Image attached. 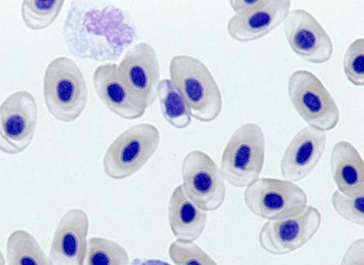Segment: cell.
I'll return each instance as SVG.
<instances>
[{
  "label": "cell",
  "instance_id": "ba28073f",
  "mask_svg": "<svg viewBox=\"0 0 364 265\" xmlns=\"http://www.w3.org/2000/svg\"><path fill=\"white\" fill-rule=\"evenodd\" d=\"M183 188L188 197L205 212H214L223 205L226 186L221 171L206 153L193 151L181 166Z\"/></svg>",
  "mask_w": 364,
  "mask_h": 265
},
{
  "label": "cell",
  "instance_id": "5bb4252c",
  "mask_svg": "<svg viewBox=\"0 0 364 265\" xmlns=\"http://www.w3.org/2000/svg\"><path fill=\"white\" fill-rule=\"evenodd\" d=\"M326 145L324 131L310 126L301 129L283 156L281 170L284 178L292 183L305 179L320 161Z\"/></svg>",
  "mask_w": 364,
  "mask_h": 265
},
{
  "label": "cell",
  "instance_id": "8fae6325",
  "mask_svg": "<svg viewBox=\"0 0 364 265\" xmlns=\"http://www.w3.org/2000/svg\"><path fill=\"white\" fill-rule=\"evenodd\" d=\"M286 38L294 52L308 63L324 64L331 60L332 41L317 19L304 9L289 11L284 21Z\"/></svg>",
  "mask_w": 364,
  "mask_h": 265
},
{
  "label": "cell",
  "instance_id": "7a4b0ae2",
  "mask_svg": "<svg viewBox=\"0 0 364 265\" xmlns=\"http://www.w3.org/2000/svg\"><path fill=\"white\" fill-rule=\"evenodd\" d=\"M169 74L191 117L204 123L218 119L223 109L222 94L203 63L191 55H175L170 63Z\"/></svg>",
  "mask_w": 364,
  "mask_h": 265
},
{
  "label": "cell",
  "instance_id": "9c48e42d",
  "mask_svg": "<svg viewBox=\"0 0 364 265\" xmlns=\"http://www.w3.org/2000/svg\"><path fill=\"white\" fill-rule=\"evenodd\" d=\"M38 121V104L26 91L9 96L0 105V151L18 155L31 144Z\"/></svg>",
  "mask_w": 364,
  "mask_h": 265
},
{
  "label": "cell",
  "instance_id": "ac0fdd59",
  "mask_svg": "<svg viewBox=\"0 0 364 265\" xmlns=\"http://www.w3.org/2000/svg\"><path fill=\"white\" fill-rule=\"evenodd\" d=\"M168 220L177 241L193 242L204 232L207 212L198 207L188 197L183 186L179 185L169 201Z\"/></svg>",
  "mask_w": 364,
  "mask_h": 265
},
{
  "label": "cell",
  "instance_id": "9a60e30c",
  "mask_svg": "<svg viewBox=\"0 0 364 265\" xmlns=\"http://www.w3.org/2000/svg\"><path fill=\"white\" fill-rule=\"evenodd\" d=\"M88 230V217L83 210L68 212L54 234L49 257L51 265H81Z\"/></svg>",
  "mask_w": 364,
  "mask_h": 265
},
{
  "label": "cell",
  "instance_id": "f1b7e54d",
  "mask_svg": "<svg viewBox=\"0 0 364 265\" xmlns=\"http://www.w3.org/2000/svg\"><path fill=\"white\" fill-rule=\"evenodd\" d=\"M0 265H6V259L1 251H0Z\"/></svg>",
  "mask_w": 364,
  "mask_h": 265
},
{
  "label": "cell",
  "instance_id": "4fadbf2b",
  "mask_svg": "<svg viewBox=\"0 0 364 265\" xmlns=\"http://www.w3.org/2000/svg\"><path fill=\"white\" fill-rule=\"evenodd\" d=\"M93 82L100 99L114 114L126 120H136L145 114L146 104L121 79L117 65L106 63L97 67Z\"/></svg>",
  "mask_w": 364,
  "mask_h": 265
},
{
  "label": "cell",
  "instance_id": "277c9868",
  "mask_svg": "<svg viewBox=\"0 0 364 265\" xmlns=\"http://www.w3.org/2000/svg\"><path fill=\"white\" fill-rule=\"evenodd\" d=\"M265 158V137L255 124L241 126L231 136L223 152L221 173L235 188H246L259 179Z\"/></svg>",
  "mask_w": 364,
  "mask_h": 265
},
{
  "label": "cell",
  "instance_id": "6da1fadb",
  "mask_svg": "<svg viewBox=\"0 0 364 265\" xmlns=\"http://www.w3.org/2000/svg\"><path fill=\"white\" fill-rule=\"evenodd\" d=\"M63 35L73 55L105 63L123 55L136 40L137 29L124 9L102 2L73 1Z\"/></svg>",
  "mask_w": 364,
  "mask_h": 265
},
{
  "label": "cell",
  "instance_id": "8992f818",
  "mask_svg": "<svg viewBox=\"0 0 364 265\" xmlns=\"http://www.w3.org/2000/svg\"><path fill=\"white\" fill-rule=\"evenodd\" d=\"M289 99L297 113L310 126L322 131L335 129L340 121L339 107L323 82L308 70H297L289 79Z\"/></svg>",
  "mask_w": 364,
  "mask_h": 265
},
{
  "label": "cell",
  "instance_id": "e0dca14e",
  "mask_svg": "<svg viewBox=\"0 0 364 265\" xmlns=\"http://www.w3.org/2000/svg\"><path fill=\"white\" fill-rule=\"evenodd\" d=\"M330 165L341 193L350 198L364 194L363 160L352 144L338 142L332 150Z\"/></svg>",
  "mask_w": 364,
  "mask_h": 265
},
{
  "label": "cell",
  "instance_id": "484cf974",
  "mask_svg": "<svg viewBox=\"0 0 364 265\" xmlns=\"http://www.w3.org/2000/svg\"><path fill=\"white\" fill-rule=\"evenodd\" d=\"M341 265H364V239L355 241L348 248Z\"/></svg>",
  "mask_w": 364,
  "mask_h": 265
},
{
  "label": "cell",
  "instance_id": "d4e9b609",
  "mask_svg": "<svg viewBox=\"0 0 364 265\" xmlns=\"http://www.w3.org/2000/svg\"><path fill=\"white\" fill-rule=\"evenodd\" d=\"M344 72L355 86L364 85V39L353 41L348 47L344 57Z\"/></svg>",
  "mask_w": 364,
  "mask_h": 265
},
{
  "label": "cell",
  "instance_id": "cb8c5ba5",
  "mask_svg": "<svg viewBox=\"0 0 364 265\" xmlns=\"http://www.w3.org/2000/svg\"><path fill=\"white\" fill-rule=\"evenodd\" d=\"M331 202L336 212L346 220L358 225L364 224V194L350 198L339 190L333 193Z\"/></svg>",
  "mask_w": 364,
  "mask_h": 265
},
{
  "label": "cell",
  "instance_id": "7c38bea8",
  "mask_svg": "<svg viewBox=\"0 0 364 265\" xmlns=\"http://www.w3.org/2000/svg\"><path fill=\"white\" fill-rule=\"evenodd\" d=\"M119 75L139 95L147 107L158 97L161 70L156 49L147 43L136 44L130 48L118 65Z\"/></svg>",
  "mask_w": 364,
  "mask_h": 265
},
{
  "label": "cell",
  "instance_id": "3957f363",
  "mask_svg": "<svg viewBox=\"0 0 364 265\" xmlns=\"http://www.w3.org/2000/svg\"><path fill=\"white\" fill-rule=\"evenodd\" d=\"M46 104L55 119L70 123L83 112L87 87L78 65L70 58L58 57L46 68L43 80Z\"/></svg>",
  "mask_w": 364,
  "mask_h": 265
},
{
  "label": "cell",
  "instance_id": "44dd1931",
  "mask_svg": "<svg viewBox=\"0 0 364 265\" xmlns=\"http://www.w3.org/2000/svg\"><path fill=\"white\" fill-rule=\"evenodd\" d=\"M127 250L119 244L103 238L87 241L81 265H129Z\"/></svg>",
  "mask_w": 364,
  "mask_h": 265
},
{
  "label": "cell",
  "instance_id": "7402d4cb",
  "mask_svg": "<svg viewBox=\"0 0 364 265\" xmlns=\"http://www.w3.org/2000/svg\"><path fill=\"white\" fill-rule=\"evenodd\" d=\"M64 4V0H25L21 8L23 23L32 31H42L54 23Z\"/></svg>",
  "mask_w": 364,
  "mask_h": 265
},
{
  "label": "cell",
  "instance_id": "2e32d148",
  "mask_svg": "<svg viewBox=\"0 0 364 265\" xmlns=\"http://www.w3.org/2000/svg\"><path fill=\"white\" fill-rule=\"evenodd\" d=\"M291 6L289 0H268L267 4L246 16H233L228 32L235 40L250 43L267 36L287 18Z\"/></svg>",
  "mask_w": 364,
  "mask_h": 265
},
{
  "label": "cell",
  "instance_id": "5b68a950",
  "mask_svg": "<svg viewBox=\"0 0 364 265\" xmlns=\"http://www.w3.org/2000/svg\"><path fill=\"white\" fill-rule=\"evenodd\" d=\"M161 135L149 124L134 126L111 144L103 161L106 174L114 180L129 178L153 157L159 149Z\"/></svg>",
  "mask_w": 364,
  "mask_h": 265
},
{
  "label": "cell",
  "instance_id": "52a82bcc",
  "mask_svg": "<svg viewBox=\"0 0 364 265\" xmlns=\"http://www.w3.org/2000/svg\"><path fill=\"white\" fill-rule=\"evenodd\" d=\"M245 201L253 214L268 221L297 216L308 206V196L299 186L271 178L258 179L250 185Z\"/></svg>",
  "mask_w": 364,
  "mask_h": 265
},
{
  "label": "cell",
  "instance_id": "ffe728a7",
  "mask_svg": "<svg viewBox=\"0 0 364 265\" xmlns=\"http://www.w3.org/2000/svg\"><path fill=\"white\" fill-rule=\"evenodd\" d=\"M165 120L178 129L188 128L192 121L188 107L169 79L161 80L159 95Z\"/></svg>",
  "mask_w": 364,
  "mask_h": 265
},
{
  "label": "cell",
  "instance_id": "83f0119b",
  "mask_svg": "<svg viewBox=\"0 0 364 265\" xmlns=\"http://www.w3.org/2000/svg\"><path fill=\"white\" fill-rule=\"evenodd\" d=\"M133 265H171L168 262L161 259H145L134 262Z\"/></svg>",
  "mask_w": 364,
  "mask_h": 265
},
{
  "label": "cell",
  "instance_id": "d6986e66",
  "mask_svg": "<svg viewBox=\"0 0 364 265\" xmlns=\"http://www.w3.org/2000/svg\"><path fill=\"white\" fill-rule=\"evenodd\" d=\"M9 265H51L37 240L26 230L14 231L7 242Z\"/></svg>",
  "mask_w": 364,
  "mask_h": 265
},
{
  "label": "cell",
  "instance_id": "4316f807",
  "mask_svg": "<svg viewBox=\"0 0 364 265\" xmlns=\"http://www.w3.org/2000/svg\"><path fill=\"white\" fill-rule=\"evenodd\" d=\"M267 1L268 0H232L230 5L235 15L242 16L263 7Z\"/></svg>",
  "mask_w": 364,
  "mask_h": 265
},
{
  "label": "cell",
  "instance_id": "603a6c76",
  "mask_svg": "<svg viewBox=\"0 0 364 265\" xmlns=\"http://www.w3.org/2000/svg\"><path fill=\"white\" fill-rule=\"evenodd\" d=\"M168 254L176 265H218L193 242H174L169 247Z\"/></svg>",
  "mask_w": 364,
  "mask_h": 265
},
{
  "label": "cell",
  "instance_id": "30bf717a",
  "mask_svg": "<svg viewBox=\"0 0 364 265\" xmlns=\"http://www.w3.org/2000/svg\"><path fill=\"white\" fill-rule=\"evenodd\" d=\"M321 224V215L308 205L300 215L279 220H269L262 227L259 242L265 252L284 255L306 245L314 237Z\"/></svg>",
  "mask_w": 364,
  "mask_h": 265
}]
</instances>
